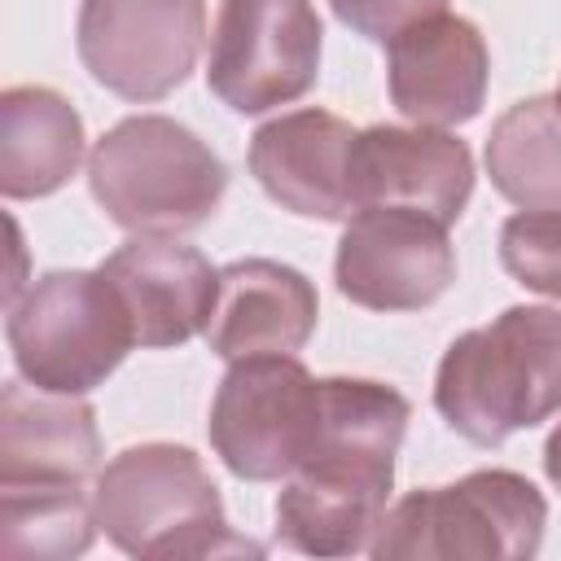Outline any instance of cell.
Instances as JSON below:
<instances>
[{
	"mask_svg": "<svg viewBox=\"0 0 561 561\" xmlns=\"http://www.w3.org/2000/svg\"><path fill=\"white\" fill-rule=\"evenodd\" d=\"M543 473H548V482L561 491V425L548 434V443H543Z\"/></svg>",
	"mask_w": 561,
	"mask_h": 561,
	"instance_id": "23",
	"label": "cell"
},
{
	"mask_svg": "<svg viewBox=\"0 0 561 561\" xmlns=\"http://www.w3.org/2000/svg\"><path fill=\"white\" fill-rule=\"evenodd\" d=\"M355 127L329 110H294L250 136V175L302 219H346Z\"/></svg>",
	"mask_w": 561,
	"mask_h": 561,
	"instance_id": "13",
	"label": "cell"
},
{
	"mask_svg": "<svg viewBox=\"0 0 561 561\" xmlns=\"http://www.w3.org/2000/svg\"><path fill=\"white\" fill-rule=\"evenodd\" d=\"M486 175L522 210H561V105L530 96L508 105L486 136Z\"/></svg>",
	"mask_w": 561,
	"mask_h": 561,
	"instance_id": "18",
	"label": "cell"
},
{
	"mask_svg": "<svg viewBox=\"0 0 561 561\" xmlns=\"http://www.w3.org/2000/svg\"><path fill=\"white\" fill-rule=\"evenodd\" d=\"M491 53L469 18L434 13L386 44V83L403 118L421 127L469 123L486 101Z\"/></svg>",
	"mask_w": 561,
	"mask_h": 561,
	"instance_id": "12",
	"label": "cell"
},
{
	"mask_svg": "<svg viewBox=\"0 0 561 561\" xmlns=\"http://www.w3.org/2000/svg\"><path fill=\"white\" fill-rule=\"evenodd\" d=\"M4 337L18 373L57 394L96 390L136 346L131 316L101 267L48 272L26 285L9 302Z\"/></svg>",
	"mask_w": 561,
	"mask_h": 561,
	"instance_id": "6",
	"label": "cell"
},
{
	"mask_svg": "<svg viewBox=\"0 0 561 561\" xmlns=\"http://www.w3.org/2000/svg\"><path fill=\"white\" fill-rule=\"evenodd\" d=\"M316 285L276 259H237L219 267V294L206 342L219 359L294 355L316 333Z\"/></svg>",
	"mask_w": 561,
	"mask_h": 561,
	"instance_id": "15",
	"label": "cell"
},
{
	"mask_svg": "<svg viewBox=\"0 0 561 561\" xmlns=\"http://www.w3.org/2000/svg\"><path fill=\"white\" fill-rule=\"evenodd\" d=\"M83 162L79 110L39 83L0 96V193L9 202L57 193Z\"/></svg>",
	"mask_w": 561,
	"mask_h": 561,
	"instance_id": "17",
	"label": "cell"
},
{
	"mask_svg": "<svg viewBox=\"0 0 561 561\" xmlns=\"http://www.w3.org/2000/svg\"><path fill=\"white\" fill-rule=\"evenodd\" d=\"M329 4L342 26H351L364 39H377V44H390L403 31H412L416 22L447 13V0H329Z\"/></svg>",
	"mask_w": 561,
	"mask_h": 561,
	"instance_id": "21",
	"label": "cell"
},
{
	"mask_svg": "<svg viewBox=\"0 0 561 561\" xmlns=\"http://www.w3.org/2000/svg\"><path fill=\"white\" fill-rule=\"evenodd\" d=\"M210 447L245 482L289 478L320 438V381L294 355H245L210 403Z\"/></svg>",
	"mask_w": 561,
	"mask_h": 561,
	"instance_id": "7",
	"label": "cell"
},
{
	"mask_svg": "<svg viewBox=\"0 0 561 561\" xmlns=\"http://www.w3.org/2000/svg\"><path fill=\"white\" fill-rule=\"evenodd\" d=\"M83 482H13L0 486V561H70L96 535Z\"/></svg>",
	"mask_w": 561,
	"mask_h": 561,
	"instance_id": "19",
	"label": "cell"
},
{
	"mask_svg": "<svg viewBox=\"0 0 561 561\" xmlns=\"http://www.w3.org/2000/svg\"><path fill=\"white\" fill-rule=\"evenodd\" d=\"M473 193L469 145L443 127H394L377 123L355 131L351 145V202L364 206H412L443 224H456Z\"/></svg>",
	"mask_w": 561,
	"mask_h": 561,
	"instance_id": "11",
	"label": "cell"
},
{
	"mask_svg": "<svg viewBox=\"0 0 561 561\" xmlns=\"http://www.w3.org/2000/svg\"><path fill=\"white\" fill-rule=\"evenodd\" d=\"M92 513L105 539L140 561L263 552L228 526L219 486L202 460L175 443H140L118 451L96 473Z\"/></svg>",
	"mask_w": 561,
	"mask_h": 561,
	"instance_id": "3",
	"label": "cell"
},
{
	"mask_svg": "<svg viewBox=\"0 0 561 561\" xmlns=\"http://www.w3.org/2000/svg\"><path fill=\"white\" fill-rule=\"evenodd\" d=\"M320 35L311 0H224L210 26L206 83L237 114L289 105L320 75Z\"/></svg>",
	"mask_w": 561,
	"mask_h": 561,
	"instance_id": "8",
	"label": "cell"
},
{
	"mask_svg": "<svg viewBox=\"0 0 561 561\" xmlns=\"http://www.w3.org/2000/svg\"><path fill=\"white\" fill-rule=\"evenodd\" d=\"M101 272L110 276L131 316L136 346L162 351L206 333L219 294V272L206 263L202 250L175 245L167 237H136L114 250Z\"/></svg>",
	"mask_w": 561,
	"mask_h": 561,
	"instance_id": "14",
	"label": "cell"
},
{
	"mask_svg": "<svg viewBox=\"0 0 561 561\" xmlns=\"http://www.w3.org/2000/svg\"><path fill=\"white\" fill-rule=\"evenodd\" d=\"M79 61L123 101L175 92L206 44V0H83L75 22Z\"/></svg>",
	"mask_w": 561,
	"mask_h": 561,
	"instance_id": "9",
	"label": "cell"
},
{
	"mask_svg": "<svg viewBox=\"0 0 561 561\" xmlns=\"http://www.w3.org/2000/svg\"><path fill=\"white\" fill-rule=\"evenodd\" d=\"M333 276L342 298L368 311H421L456 280L447 224L412 206H364L337 241Z\"/></svg>",
	"mask_w": 561,
	"mask_h": 561,
	"instance_id": "10",
	"label": "cell"
},
{
	"mask_svg": "<svg viewBox=\"0 0 561 561\" xmlns=\"http://www.w3.org/2000/svg\"><path fill=\"white\" fill-rule=\"evenodd\" d=\"M408 416V399L386 381L320 377V438L276 495V539L307 557L368 552Z\"/></svg>",
	"mask_w": 561,
	"mask_h": 561,
	"instance_id": "1",
	"label": "cell"
},
{
	"mask_svg": "<svg viewBox=\"0 0 561 561\" xmlns=\"http://www.w3.org/2000/svg\"><path fill=\"white\" fill-rule=\"evenodd\" d=\"M9 245H13V272H9V280H4V307L22 294V232H18L13 219H9Z\"/></svg>",
	"mask_w": 561,
	"mask_h": 561,
	"instance_id": "22",
	"label": "cell"
},
{
	"mask_svg": "<svg viewBox=\"0 0 561 561\" xmlns=\"http://www.w3.org/2000/svg\"><path fill=\"white\" fill-rule=\"evenodd\" d=\"M504 272L548 298H561V210H522L500 228Z\"/></svg>",
	"mask_w": 561,
	"mask_h": 561,
	"instance_id": "20",
	"label": "cell"
},
{
	"mask_svg": "<svg viewBox=\"0 0 561 561\" xmlns=\"http://www.w3.org/2000/svg\"><path fill=\"white\" fill-rule=\"evenodd\" d=\"M101 465L96 416L79 394L9 381L0 394V486L88 482Z\"/></svg>",
	"mask_w": 561,
	"mask_h": 561,
	"instance_id": "16",
	"label": "cell"
},
{
	"mask_svg": "<svg viewBox=\"0 0 561 561\" xmlns=\"http://www.w3.org/2000/svg\"><path fill=\"white\" fill-rule=\"evenodd\" d=\"M434 408L478 447L561 412V311L508 307L491 324L460 333L438 359Z\"/></svg>",
	"mask_w": 561,
	"mask_h": 561,
	"instance_id": "2",
	"label": "cell"
},
{
	"mask_svg": "<svg viewBox=\"0 0 561 561\" xmlns=\"http://www.w3.org/2000/svg\"><path fill=\"white\" fill-rule=\"evenodd\" d=\"M88 188L123 232L180 237L219 210L228 171L184 123L167 114H131L92 145Z\"/></svg>",
	"mask_w": 561,
	"mask_h": 561,
	"instance_id": "4",
	"label": "cell"
},
{
	"mask_svg": "<svg viewBox=\"0 0 561 561\" xmlns=\"http://www.w3.org/2000/svg\"><path fill=\"white\" fill-rule=\"evenodd\" d=\"M543 522L535 482L513 469H473L390 504L368 552L377 561H522L539 552Z\"/></svg>",
	"mask_w": 561,
	"mask_h": 561,
	"instance_id": "5",
	"label": "cell"
},
{
	"mask_svg": "<svg viewBox=\"0 0 561 561\" xmlns=\"http://www.w3.org/2000/svg\"><path fill=\"white\" fill-rule=\"evenodd\" d=\"M557 105H561V88H557Z\"/></svg>",
	"mask_w": 561,
	"mask_h": 561,
	"instance_id": "24",
	"label": "cell"
}]
</instances>
